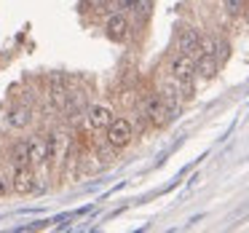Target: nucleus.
Listing matches in <instances>:
<instances>
[{
    "label": "nucleus",
    "instance_id": "nucleus-1",
    "mask_svg": "<svg viewBox=\"0 0 249 233\" xmlns=\"http://www.w3.org/2000/svg\"><path fill=\"white\" fill-rule=\"evenodd\" d=\"M105 131H107V145L115 147V150L126 147L131 142V137H134V126H131L129 118H113Z\"/></svg>",
    "mask_w": 249,
    "mask_h": 233
},
{
    "label": "nucleus",
    "instance_id": "nucleus-2",
    "mask_svg": "<svg viewBox=\"0 0 249 233\" xmlns=\"http://www.w3.org/2000/svg\"><path fill=\"white\" fill-rule=\"evenodd\" d=\"M8 179H11V193L17 196H30L38 190V179H35L33 166H14V174Z\"/></svg>",
    "mask_w": 249,
    "mask_h": 233
},
{
    "label": "nucleus",
    "instance_id": "nucleus-3",
    "mask_svg": "<svg viewBox=\"0 0 249 233\" xmlns=\"http://www.w3.org/2000/svg\"><path fill=\"white\" fill-rule=\"evenodd\" d=\"M169 72H172L174 81H179V83H190V78L196 75V56L177 51V54L172 56V62H169Z\"/></svg>",
    "mask_w": 249,
    "mask_h": 233
},
{
    "label": "nucleus",
    "instance_id": "nucleus-4",
    "mask_svg": "<svg viewBox=\"0 0 249 233\" xmlns=\"http://www.w3.org/2000/svg\"><path fill=\"white\" fill-rule=\"evenodd\" d=\"M129 17H126L124 11H113L107 19H105V35H107L110 40H115V43H121V40H126V35H129Z\"/></svg>",
    "mask_w": 249,
    "mask_h": 233
},
{
    "label": "nucleus",
    "instance_id": "nucleus-5",
    "mask_svg": "<svg viewBox=\"0 0 249 233\" xmlns=\"http://www.w3.org/2000/svg\"><path fill=\"white\" fill-rule=\"evenodd\" d=\"M86 121L94 131H105L110 126V121H113V110L102 102H94L86 108Z\"/></svg>",
    "mask_w": 249,
    "mask_h": 233
},
{
    "label": "nucleus",
    "instance_id": "nucleus-6",
    "mask_svg": "<svg viewBox=\"0 0 249 233\" xmlns=\"http://www.w3.org/2000/svg\"><path fill=\"white\" fill-rule=\"evenodd\" d=\"M142 115H145L150 124H166V102H163L161 94H150L142 105Z\"/></svg>",
    "mask_w": 249,
    "mask_h": 233
},
{
    "label": "nucleus",
    "instance_id": "nucleus-7",
    "mask_svg": "<svg viewBox=\"0 0 249 233\" xmlns=\"http://www.w3.org/2000/svg\"><path fill=\"white\" fill-rule=\"evenodd\" d=\"M33 110L27 108V105H14L11 110H8V115H6V124L11 126L14 131H22V129H27L30 124H33Z\"/></svg>",
    "mask_w": 249,
    "mask_h": 233
},
{
    "label": "nucleus",
    "instance_id": "nucleus-8",
    "mask_svg": "<svg viewBox=\"0 0 249 233\" xmlns=\"http://www.w3.org/2000/svg\"><path fill=\"white\" fill-rule=\"evenodd\" d=\"M198 46H201V33H198L196 27H185L182 33H179V38H177V51L196 56V54H198Z\"/></svg>",
    "mask_w": 249,
    "mask_h": 233
},
{
    "label": "nucleus",
    "instance_id": "nucleus-9",
    "mask_svg": "<svg viewBox=\"0 0 249 233\" xmlns=\"http://www.w3.org/2000/svg\"><path fill=\"white\" fill-rule=\"evenodd\" d=\"M27 145H30V161H33V166H38V163H49V142H46L43 134L27 137Z\"/></svg>",
    "mask_w": 249,
    "mask_h": 233
},
{
    "label": "nucleus",
    "instance_id": "nucleus-10",
    "mask_svg": "<svg viewBox=\"0 0 249 233\" xmlns=\"http://www.w3.org/2000/svg\"><path fill=\"white\" fill-rule=\"evenodd\" d=\"M67 91H70V81H67V75L56 72V75L49 78V97H51V102H54L56 108H59L62 99L67 97Z\"/></svg>",
    "mask_w": 249,
    "mask_h": 233
},
{
    "label": "nucleus",
    "instance_id": "nucleus-11",
    "mask_svg": "<svg viewBox=\"0 0 249 233\" xmlns=\"http://www.w3.org/2000/svg\"><path fill=\"white\" fill-rule=\"evenodd\" d=\"M8 161H11L14 166H33V161H30V145H27V140H17L11 147H8Z\"/></svg>",
    "mask_w": 249,
    "mask_h": 233
},
{
    "label": "nucleus",
    "instance_id": "nucleus-12",
    "mask_svg": "<svg viewBox=\"0 0 249 233\" xmlns=\"http://www.w3.org/2000/svg\"><path fill=\"white\" fill-rule=\"evenodd\" d=\"M217 67H220V59H217L214 54H196V75L214 78Z\"/></svg>",
    "mask_w": 249,
    "mask_h": 233
},
{
    "label": "nucleus",
    "instance_id": "nucleus-13",
    "mask_svg": "<svg viewBox=\"0 0 249 233\" xmlns=\"http://www.w3.org/2000/svg\"><path fill=\"white\" fill-rule=\"evenodd\" d=\"M150 11H153V0H137L134 8H131V14H134L140 22H145V19L150 17Z\"/></svg>",
    "mask_w": 249,
    "mask_h": 233
},
{
    "label": "nucleus",
    "instance_id": "nucleus-14",
    "mask_svg": "<svg viewBox=\"0 0 249 233\" xmlns=\"http://www.w3.org/2000/svg\"><path fill=\"white\" fill-rule=\"evenodd\" d=\"M244 3H247V0H222V6H225V11L231 14V17H238V14L244 11Z\"/></svg>",
    "mask_w": 249,
    "mask_h": 233
},
{
    "label": "nucleus",
    "instance_id": "nucleus-15",
    "mask_svg": "<svg viewBox=\"0 0 249 233\" xmlns=\"http://www.w3.org/2000/svg\"><path fill=\"white\" fill-rule=\"evenodd\" d=\"M137 0H115V11H124V14H131Z\"/></svg>",
    "mask_w": 249,
    "mask_h": 233
},
{
    "label": "nucleus",
    "instance_id": "nucleus-16",
    "mask_svg": "<svg viewBox=\"0 0 249 233\" xmlns=\"http://www.w3.org/2000/svg\"><path fill=\"white\" fill-rule=\"evenodd\" d=\"M8 193H11V179L0 172V198H3V196H8Z\"/></svg>",
    "mask_w": 249,
    "mask_h": 233
}]
</instances>
